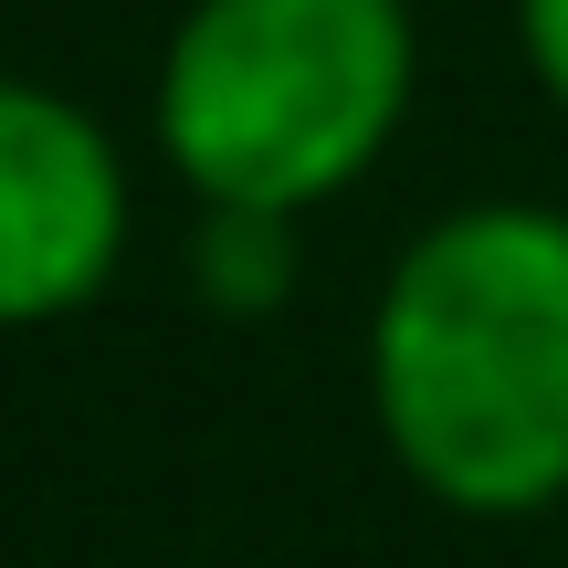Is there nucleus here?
Instances as JSON below:
<instances>
[{"mask_svg":"<svg viewBox=\"0 0 568 568\" xmlns=\"http://www.w3.org/2000/svg\"><path fill=\"white\" fill-rule=\"evenodd\" d=\"M368 422L422 506L527 527L568 506V211L453 201L368 295Z\"/></svg>","mask_w":568,"mask_h":568,"instance_id":"nucleus-1","label":"nucleus"},{"mask_svg":"<svg viewBox=\"0 0 568 568\" xmlns=\"http://www.w3.org/2000/svg\"><path fill=\"white\" fill-rule=\"evenodd\" d=\"M138 180L84 95L0 74V337L63 326L126 274Z\"/></svg>","mask_w":568,"mask_h":568,"instance_id":"nucleus-3","label":"nucleus"},{"mask_svg":"<svg viewBox=\"0 0 568 568\" xmlns=\"http://www.w3.org/2000/svg\"><path fill=\"white\" fill-rule=\"evenodd\" d=\"M422 95L410 0H190L148 74V138L190 211L347 201Z\"/></svg>","mask_w":568,"mask_h":568,"instance_id":"nucleus-2","label":"nucleus"},{"mask_svg":"<svg viewBox=\"0 0 568 568\" xmlns=\"http://www.w3.org/2000/svg\"><path fill=\"white\" fill-rule=\"evenodd\" d=\"M516 11V63L537 74V95L568 116V0H506Z\"/></svg>","mask_w":568,"mask_h":568,"instance_id":"nucleus-5","label":"nucleus"},{"mask_svg":"<svg viewBox=\"0 0 568 568\" xmlns=\"http://www.w3.org/2000/svg\"><path fill=\"white\" fill-rule=\"evenodd\" d=\"M295 264H305L295 222H274V211H201V232H190V274L222 316H274Z\"/></svg>","mask_w":568,"mask_h":568,"instance_id":"nucleus-4","label":"nucleus"}]
</instances>
